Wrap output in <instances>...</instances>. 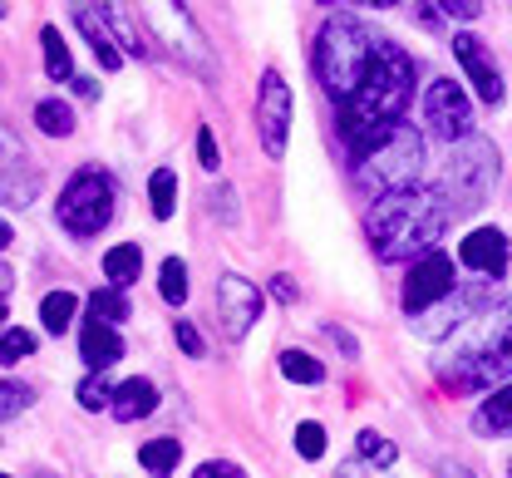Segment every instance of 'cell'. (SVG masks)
Here are the masks:
<instances>
[{"label": "cell", "mask_w": 512, "mask_h": 478, "mask_svg": "<svg viewBox=\"0 0 512 478\" xmlns=\"http://www.w3.org/2000/svg\"><path fill=\"white\" fill-rule=\"evenodd\" d=\"M453 198L444 188H399L389 198H375L365 212V242L380 262H414L439 247V237L453 222Z\"/></svg>", "instance_id": "1"}, {"label": "cell", "mask_w": 512, "mask_h": 478, "mask_svg": "<svg viewBox=\"0 0 512 478\" xmlns=\"http://www.w3.org/2000/svg\"><path fill=\"white\" fill-rule=\"evenodd\" d=\"M409 99H414V60L389 40L380 50V60L370 65V74L360 79V89L345 104H335L340 109V138L355 143V153L370 148L394 124H404Z\"/></svg>", "instance_id": "2"}, {"label": "cell", "mask_w": 512, "mask_h": 478, "mask_svg": "<svg viewBox=\"0 0 512 478\" xmlns=\"http://www.w3.org/2000/svg\"><path fill=\"white\" fill-rule=\"evenodd\" d=\"M512 380V296L503 301V311L473 321L458 345L439 360V385L453 395H473L488 385H508Z\"/></svg>", "instance_id": "3"}, {"label": "cell", "mask_w": 512, "mask_h": 478, "mask_svg": "<svg viewBox=\"0 0 512 478\" xmlns=\"http://www.w3.org/2000/svg\"><path fill=\"white\" fill-rule=\"evenodd\" d=\"M384 45H389V40H384L375 25H365V20H355V15H330L316 35L320 89H325L335 104H345V99L360 89V79L370 74V65L380 60Z\"/></svg>", "instance_id": "4"}, {"label": "cell", "mask_w": 512, "mask_h": 478, "mask_svg": "<svg viewBox=\"0 0 512 478\" xmlns=\"http://www.w3.org/2000/svg\"><path fill=\"white\" fill-rule=\"evenodd\" d=\"M424 168V138L414 124H394L389 134H380L370 148L355 153V178L370 198H389L399 188H414Z\"/></svg>", "instance_id": "5"}, {"label": "cell", "mask_w": 512, "mask_h": 478, "mask_svg": "<svg viewBox=\"0 0 512 478\" xmlns=\"http://www.w3.org/2000/svg\"><path fill=\"white\" fill-rule=\"evenodd\" d=\"M114 203H119L114 178H109L104 168H79V173L64 183L60 203H55V217H60V227L69 237H99V232L109 227V217H114Z\"/></svg>", "instance_id": "6"}, {"label": "cell", "mask_w": 512, "mask_h": 478, "mask_svg": "<svg viewBox=\"0 0 512 478\" xmlns=\"http://www.w3.org/2000/svg\"><path fill=\"white\" fill-rule=\"evenodd\" d=\"M138 10H143L153 40L183 69H192V74H212L217 69L212 65V50H207V35H202V25L192 20V10L183 0H138Z\"/></svg>", "instance_id": "7"}, {"label": "cell", "mask_w": 512, "mask_h": 478, "mask_svg": "<svg viewBox=\"0 0 512 478\" xmlns=\"http://www.w3.org/2000/svg\"><path fill=\"white\" fill-rule=\"evenodd\" d=\"M498 188V148L483 134H468L463 143H453L444 168V193L453 207H483Z\"/></svg>", "instance_id": "8"}, {"label": "cell", "mask_w": 512, "mask_h": 478, "mask_svg": "<svg viewBox=\"0 0 512 478\" xmlns=\"http://www.w3.org/2000/svg\"><path fill=\"white\" fill-rule=\"evenodd\" d=\"M458 291V281H453V257H444L439 247L434 252H424V257H414L409 262V276H404V316H429L439 301H448Z\"/></svg>", "instance_id": "9"}, {"label": "cell", "mask_w": 512, "mask_h": 478, "mask_svg": "<svg viewBox=\"0 0 512 478\" xmlns=\"http://www.w3.org/2000/svg\"><path fill=\"white\" fill-rule=\"evenodd\" d=\"M256 134H261V153L281 158L291 143V84L281 79V69L261 74V94H256Z\"/></svg>", "instance_id": "10"}, {"label": "cell", "mask_w": 512, "mask_h": 478, "mask_svg": "<svg viewBox=\"0 0 512 478\" xmlns=\"http://www.w3.org/2000/svg\"><path fill=\"white\" fill-rule=\"evenodd\" d=\"M424 124L439 143H463L473 134V99L453 79H434L424 89Z\"/></svg>", "instance_id": "11"}, {"label": "cell", "mask_w": 512, "mask_h": 478, "mask_svg": "<svg viewBox=\"0 0 512 478\" xmlns=\"http://www.w3.org/2000/svg\"><path fill=\"white\" fill-rule=\"evenodd\" d=\"M458 262L468 272L488 276V281H503L508 276V262H512V242L503 227H473L463 242H458Z\"/></svg>", "instance_id": "12"}, {"label": "cell", "mask_w": 512, "mask_h": 478, "mask_svg": "<svg viewBox=\"0 0 512 478\" xmlns=\"http://www.w3.org/2000/svg\"><path fill=\"white\" fill-rule=\"evenodd\" d=\"M217 316H222L227 336H232V341H242L256 321H261V291H256L247 276L227 272L222 281H217Z\"/></svg>", "instance_id": "13"}, {"label": "cell", "mask_w": 512, "mask_h": 478, "mask_svg": "<svg viewBox=\"0 0 512 478\" xmlns=\"http://www.w3.org/2000/svg\"><path fill=\"white\" fill-rule=\"evenodd\" d=\"M453 55H458V65L468 74L478 104H503V69H498L493 50L478 35H453Z\"/></svg>", "instance_id": "14"}, {"label": "cell", "mask_w": 512, "mask_h": 478, "mask_svg": "<svg viewBox=\"0 0 512 478\" xmlns=\"http://www.w3.org/2000/svg\"><path fill=\"white\" fill-rule=\"evenodd\" d=\"M40 193V173L25 158V143L15 134H5V203L10 207H30Z\"/></svg>", "instance_id": "15"}, {"label": "cell", "mask_w": 512, "mask_h": 478, "mask_svg": "<svg viewBox=\"0 0 512 478\" xmlns=\"http://www.w3.org/2000/svg\"><path fill=\"white\" fill-rule=\"evenodd\" d=\"M79 355H84V365H89V370H109L114 360H124V336L114 331V321L89 316V321H84V331H79Z\"/></svg>", "instance_id": "16"}, {"label": "cell", "mask_w": 512, "mask_h": 478, "mask_svg": "<svg viewBox=\"0 0 512 478\" xmlns=\"http://www.w3.org/2000/svg\"><path fill=\"white\" fill-rule=\"evenodd\" d=\"M153 410H158V390H153V380H143V375H133V380H124V385L114 390V405H109V414H114L119 424H133V419H148Z\"/></svg>", "instance_id": "17"}, {"label": "cell", "mask_w": 512, "mask_h": 478, "mask_svg": "<svg viewBox=\"0 0 512 478\" xmlns=\"http://www.w3.org/2000/svg\"><path fill=\"white\" fill-rule=\"evenodd\" d=\"M473 429H478V434H488V439H503V434H512V380H508V385H498V390L478 405V414H473Z\"/></svg>", "instance_id": "18"}, {"label": "cell", "mask_w": 512, "mask_h": 478, "mask_svg": "<svg viewBox=\"0 0 512 478\" xmlns=\"http://www.w3.org/2000/svg\"><path fill=\"white\" fill-rule=\"evenodd\" d=\"M74 20H79V30L89 35V45H94V55H99V65H104V69H119V65H124V50H119V35H114V30H104L94 10H74Z\"/></svg>", "instance_id": "19"}, {"label": "cell", "mask_w": 512, "mask_h": 478, "mask_svg": "<svg viewBox=\"0 0 512 478\" xmlns=\"http://www.w3.org/2000/svg\"><path fill=\"white\" fill-rule=\"evenodd\" d=\"M178 459H183V444L168 439V434H163V439H148V444L138 449V464H143L153 478H168L178 469Z\"/></svg>", "instance_id": "20"}, {"label": "cell", "mask_w": 512, "mask_h": 478, "mask_svg": "<svg viewBox=\"0 0 512 478\" xmlns=\"http://www.w3.org/2000/svg\"><path fill=\"white\" fill-rule=\"evenodd\" d=\"M138 272H143V252H138V242H124V247H109V252H104V276H109L114 286L138 281Z\"/></svg>", "instance_id": "21"}, {"label": "cell", "mask_w": 512, "mask_h": 478, "mask_svg": "<svg viewBox=\"0 0 512 478\" xmlns=\"http://www.w3.org/2000/svg\"><path fill=\"white\" fill-rule=\"evenodd\" d=\"M74 311H79V296H74V291H50V296L40 301V321H45L50 336H64V331H69Z\"/></svg>", "instance_id": "22"}, {"label": "cell", "mask_w": 512, "mask_h": 478, "mask_svg": "<svg viewBox=\"0 0 512 478\" xmlns=\"http://www.w3.org/2000/svg\"><path fill=\"white\" fill-rule=\"evenodd\" d=\"M148 203H153V217H158V222H168V217L178 212V173H173V168H158V173L148 178Z\"/></svg>", "instance_id": "23"}, {"label": "cell", "mask_w": 512, "mask_h": 478, "mask_svg": "<svg viewBox=\"0 0 512 478\" xmlns=\"http://www.w3.org/2000/svg\"><path fill=\"white\" fill-rule=\"evenodd\" d=\"M35 129L50 138H69L74 134V109L60 104V99H40V104H35Z\"/></svg>", "instance_id": "24"}, {"label": "cell", "mask_w": 512, "mask_h": 478, "mask_svg": "<svg viewBox=\"0 0 512 478\" xmlns=\"http://www.w3.org/2000/svg\"><path fill=\"white\" fill-rule=\"evenodd\" d=\"M40 45H45V74H50L55 84L74 79V65H69V45L60 40V30H55V25H45V30H40Z\"/></svg>", "instance_id": "25"}, {"label": "cell", "mask_w": 512, "mask_h": 478, "mask_svg": "<svg viewBox=\"0 0 512 478\" xmlns=\"http://www.w3.org/2000/svg\"><path fill=\"white\" fill-rule=\"evenodd\" d=\"M281 375L291 385H320L325 380V365H320L316 355H306V350H281Z\"/></svg>", "instance_id": "26"}, {"label": "cell", "mask_w": 512, "mask_h": 478, "mask_svg": "<svg viewBox=\"0 0 512 478\" xmlns=\"http://www.w3.org/2000/svg\"><path fill=\"white\" fill-rule=\"evenodd\" d=\"M158 291H163L168 306H183L188 301V267H183V257H168L158 267Z\"/></svg>", "instance_id": "27"}, {"label": "cell", "mask_w": 512, "mask_h": 478, "mask_svg": "<svg viewBox=\"0 0 512 478\" xmlns=\"http://www.w3.org/2000/svg\"><path fill=\"white\" fill-rule=\"evenodd\" d=\"M89 316H99V321H128V291L124 286H99L89 296Z\"/></svg>", "instance_id": "28"}, {"label": "cell", "mask_w": 512, "mask_h": 478, "mask_svg": "<svg viewBox=\"0 0 512 478\" xmlns=\"http://www.w3.org/2000/svg\"><path fill=\"white\" fill-rule=\"evenodd\" d=\"M114 390H119V385H109V380H104V370H94L89 380H79L74 400H79L84 410H109V405H114Z\"/></svg>", "instance_id": "29"}, {"label": "cell", "mask_w": 512, "mask_h": 478, "mask_svg": "<svg viewBox=\"0 0 512 478\" xmlns=\"http://www.w3.org/2000/svg\"><path fill=\"white\" fill-rule=\"evenodd\" d=\"M99 15L109 20V30L119 35V45H124V50H133V55L143 50V45H138V35H133V25H128V10H124V0H99Z\"/></svg>", "instance_id": "30"}, {"label": "cell", "mask_w": 512, "mask_h": 478, "mask_svg": "<svg viewBox=\"0 0 512 478\" xmlns=\"http://www.w3.org/2000/svg\"><path fill=\"white\" fill-rule=\"evenodd\" d=\"M355 454H365V459H370V464H380V469H389V464H394V444L384 439L380 429H360Z\"/></svg>", "instance_id": "31"}, {"label": "cell", "mask_w": 512, "mask_h": 478, "mask_svg": "<svg viewBox=\"0 0 512 478\" xmlns=\"http://www.w3.org/2000/svg\"><path fill=\"white\" fill-rule=\"evenodd\" d=\"M325 424H316V419H306V424H296V454L301 459H320L325 454Z\"/></svg>", "instance_id": "32"}, {"label": "cell", "mask_w": 512, "mask_h": 478, "mask_svg": "<svg viewBox=\"0 0 512 478\" xmlns=\"http://www.w3.org/2000/svg\"><path fill=\"white\" fill-rule=\"evenodd\" d=\"M30 400H35V390H30V385L5 380V390H0V414H5V419H15L20 410H30Z\"/></svg>", "instance_id": "33"}, {"label": "cell", "mask_w": 512, "mask_h": 478, "mask_svg": "<svg viewBox=\"0 0 512 478\" xmlns=\"http://www.w3.org/2000/svg\"><path fill=\"white\" fill-rule=\"evenodd\" d=\"M30 350H35V336H30V331H20V326L5 331V360H25Z\"/></svg>", "instance_id": "34"}, {"label": "cell", "mask_w": 512, "mask_h": 478, "mask_svg": "<svg viewBox=\"0 0 512 478\" xmlns=\"http://www.w3.org/2000/svg\"><path fill=\"white\" fill-rule=\"evenodd\" d=\"M192 478H247L242 464H227V459H207V464H197Z\"/></svg>", "instance_id": "35"}, {"label": "cell", "mask_w": 512, "mask_h": 478, "mask_svg": "<svg viewBox=\"0 0 512 478\" xmlns=\"http://www.w3.org/2000/svg\"><path fill=\"white\" fill-rule=\"evenodd\" d=\"M197 158H202V168H207V173H212V168H222V158H217V138H212L207 124L197 129Z\"/></svg>", "instance_id": "36"}, {"label": "cell", "mask_w": 512, "mask_h": 478, "mask_svg": "<svg viewBox=\"0 0 512 478\" xmlns=\"http://www.w3.org/2000/svg\"><path fill=\"white\" fill-rule=\"evenodd\" d=\"M439 10L453 20H478L483 15V0H439Z\"/></svg>", "instance_id": "37"}, {"label": "cell", "mask_w": 512, "mask_h": 478, "mask_svg": "<svg viewBox=\"0 0 512 478\" xmlns=\"http://www.w3.org/2000/svg\"><path fill=\"white\" fill-rule=\"evenodd\" d=\"M173 336H178V345H183V355H202V336H197V326H192V321H178V326H173Z\"/></svg>", "instance_id": "38"}, {"label": "cell", "mask_w": 512, "mask_h": 478, "mask_svg": "<svg viewBox=\"0 0 512 478\" xmlns=\"http://www.w3.org/2000/svg\"><path fill=\"white\" fill-rule=\"evenodd\" d=\"M271 296H276L281 306H291V301H296V286H291V276H271Z\"/></svg>", "instance_id": "39"}, {"label": "cell", "mask_w": 512, "mask_h": 478, "mask_svg": "<svg viewBox=\"0 0 512 478\" xmlns=\"http://www.w3.org/2000/svg\"><path fill=\"white\" fill-rule=\"evenodd\" d=\"M325 5H360V10H394L399 0H325Z\"/></svg>", "instance_id": "40"}, {"label": "cell", "mask_w": 512, "mask_h": 478, "mask_svg": "<svg viewBox=\"0 0 512 478\" xmlns=\"http://www.w3.org/2000/svg\"><path fill=\"white\" fill-rule=\"evenodd\" d=\"M74 94H84V99H99V79H89V74H84V79H74Z\"/></svg>", "instance_id": "41"}, {"label": "cell", "mask_w": 512, "mask_h": 478, "mask_svg": "<svg viewBox=\"0 0 512 478\" xmlns=\"http://www.w3.org/2000/svg\"><path fill=\"white\" fill-rule=\"evenodd\" d=\"M439 478H478V474H468L463 464H453V459H444V464H439Z\"/></svg>", "instance_id": "42"}, {"label": "cell", "mask_w": 512, "mask_h": 478, "mask_svg": "<svg viewBox=\"0 0 512 478\" xmlns=\"http://www.w3.org/2000/svg\"><path fill=\"white\" fill-rule=\"evenodd\" d=\"M335 478H365V464H340V474Z\"/></svg>", "instance_id": "43"}, {"label": "cell", "mask_w": 512, "mask_h": 478, "mask_svg": "<svg viewBox=\"0 0 512 478\" xmlns=\"http://www.w3.org/2000/svg\"><path fill=\"white\" fill-rule=\"evenodd\" d=\"M508 478H512V459H508Z\"/></svg>", "instance_id": "44"}, {"label": "cell", "mask_w": 512, "mask_h": 478, "mask_svg": "<svg viewBox=\"0 0 512 478\" xmlns=\"http://www.w3.org/2000/svg\"><path fill=\"white\" fill-rule=\"evenodd\" d=\"M45 478H50V474H45Z\"/></svg>", "instance_id": "45"}]
</instances>
